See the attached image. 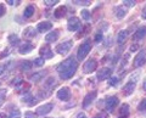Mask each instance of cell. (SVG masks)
<instances>
[{
    "label": "cell",
    "mask_w": 146,
    "mask_h": 118,
    "mask_svg": "<svg viewBox=\"0 0 146 118\" xmlns=\"http://www.w3.org/2000/svg\"><path fill=\"white\" fill-rule=\"evenodd\" d=\"M77 68H78V62H77L74 57L71 56L57 66V72L60 74V78L65 80L72 78L74 76Z\"/></svg>",
    "instance_id": "obj_1"
},
{
    "label": "cell",
    "mask_w": 146,
    "mask_h": 118,
    "mask_svg": "<svg viewBox=\"0 0 146 118\" xmlns=\"http://www.w3.org/2000/svg\"><path fill=\"white\" fill-rule=\"evenodd\" d=\"M90 49H91V40L86 39L85 42L80 44V46L78 48V51H77V58H78V61H83L88 56Z\"/></svg>",
    "instance_id": "obj_2"
},
{
    "label": "cell",
    "mask_w": 146,
    "mask_h": 118,
    "mask_svg": "<svg viewBox=\"0 0 146 118\" xmlns=\"http://www.w3.org/2000/svg\"><path fill=\"white\" fill-rule=\"evenodd\" d=\"M145 62H146V49H143L138 52V55L134 58V67L138 68V67L144 66Z\"/></svg>",
    "instance_id": "obj_3"
},
{
    "label": "cell",
    "mask_w": 146,
    "mask_h": 118,
    "mask_svg": "<svg viewBox=\"0 0 146 118\" xmlns=\"http://www.w3.org/2000/svg\"><path fill=\"white\" fill-rule=\"evenodd\" d=\"M138 78V74H136L134 78H130V80L128 82V83L123 87V94L125 95V96H128V95H131V93L135 90V85H136V79Z\"/></svg>",
    "instance_id": "obj_4"
},
{
    "label": "cell",
    "mask_w": 146,
    "mask_h": 118,
    "mask_svg": "<svg viewBox=\"0 0 146 118\" xmlns=\"http://www.w3.org/2000/svg\"><path fill=\"white\" fill-rule=\"evenodd\" d=\"M72 45H73L72 40H67V42H63V43L58 44L57 46H56V51H57V54H60V55H66V54L71 50Z\"/></svg>",
    "instance_id": "obj_5"
},
{
    "label": "cell",
    "mask_w": 146,
    "mask_h": 118,
    "mask_svg": "<svg viewBox=\"0 0 146 118\" xmlns=\"http://www.w3.org/2000/svg\"><path fill=\"white\" fill-rule=\"evenodd\" d=\"M96 68H98V61L95 60V58H90V60H88L84 63L83 72L86 74H89V73H91V72H94Z\"/></svg>",
    "instance_id": "obj_6"
},
{
    "label": "cell",
    "mask_w": 146,
    "mask_h": 118,
    "mask_svg": "<svg viewBox=\"0 0 146 118\" xmlns=\"http://www.w3.org/2000/svg\"><path fill=\"white\" fill-rule=\"evenodd\" d=\"M79 27H80V20L78 19V17L73 16V17H71V19L68 20V22H67V29L70 32L78 30Z\"/></svg>",
    "instance_id": "obj_7"
},
{
    "label": "cell",
    "mask_w": 146,
    "mask_h": 118,
    "mask_svg": "<svg viewBox=\"0 0 146 118\" xmlns=\"http://www.w3.org/2000/svg\"><path fill=\"white\" fill-rule=\"evenodd\" d=\"M118 103H119V99H118L117 96H110L106 100V110L108 112H113Z\"/></svg>",
    "instance_id": "obj_8"
},
{
    "label": "cell",
    "mask_w": 146,
    "mask_h": 118,
    "mask_svg": "<svg viewBox=\"0 0 146 118\" xmlns=\"http://www.w3.org/2000/svg\"><path fill=\"white\" fill-rule=\"evenodd\" d=\"M52 108H54L52 103H50V102L49 103H44V105L39 106L38 108H36V115L38 116H46L52 111Z\"/></svg>",
    "instance_id": "obj_9"
},
{
    "label": "cell",
    "mask_w": 146,
    "mask_h": 118,
    "mask_svg": "<svg viewBox=\"0 0 146 118\" xmlns=\"http://www.w3.org/2000/svg\"><path fill=\"white\" fill-rule=\"evenodd\" d=\"M111 74H112V71L110 70V68H101V70H99L98 71V73H96V78L99 80H105V79H110L111 78Z\"/></svg>",
    "instance_id": "obj_10"
},
{
    "label": "cell",
    "mask_w": 146,
    "mask_h": 118,
    "mask_svg": "<svg viewBox=\"0 0 146 118\" xmlns=\"http://www.w3.org/2000/svg\"><path fill=\"white\" fill-rule=\"evenodd\" d=\"M57 97L62 101H68L71 99V90L67 87H63L57 91Z\"/></svg>",
    "instance_id": "obj_11"
},
{
    "label": "cell",
    "mask_w": 146,
    "mask_h": 118,
    "mask_svg": "<svg viewBox=\"0 0 146 118\" xmlns=\"http://www.w3.org/2000/svg\"><path fill=\"white\" fill-rule=\"evenodd\" d=\"M96 91H91L89 94L85 95V97L83 100V103H82V106H83V108H86L88 106H90L91 103H93V101L95 100V97H96Z\"/></svg>",
    "instance_id": "obj_12"
},
{
    "label": "cell",
    "mask_w": 146,
    "mask_h": 118,
    "mask_svg": "<svg viewBox=\"0 0 146 118\" xmlns=\"http://www.w3.org/2000/svg\"><path fill=\"white\" fill-rule=\"evenodd\" d=\"M52 28V23L49 21H44V22H39L38 26H36V29L40 33H44V32H48Z\"/></svg>",
    "instance_id": "obj_13"
},
{
    "label": "cell",
    "mask_w": 146,
    "mask_h": 118,
    "mask_svg": "<svg viewBox=\"0 0 146 118\" xmlns=\"http://www.w3.org/2000/svg\"><path fill=\"white\" fill-rule=\"evenodd\" d=\"M40 55L43 56L44 60H45V58L52 57V50L50 49L49 44H45V45H43V46L40 48Z\"/></svg>",
    "instance_id": "obj_14"
},
{
    "label": "cell",
    "mask_w": 146,
    "mask_h": 118,
    "mask_svg": "<svg viewBox=\"0 0 146 118\" xmlns=\"http://www.w3.org/2000/svg\"><path fill=\"white\" fill-rule=\"evenodd\" d=\"M58 37H60V30H54V32H50L49 34H46V37H45V42H46L48 44L49 43H54L56 42V40L58 39Z\"/></svg>",
    "instance_id": "obj_15"
},
{
    "label": "cell",
    "mask_w": 146,
    "mask_h": 118,
    "mask_svg": "<svg viewBox=\"0 0 146 118\" xmlns=\"http://www.w3.org/2000/svg\"><path fill=\"white\" fill-rule=\"evenodd\" d=\"M146 35V27H140V28L136 29V32L133 34V40H141L143 38H145Z\"/></svg>",
    "instance_id": "obj_16"
},
{
    "label": "cell",
    "mask_w": 146,
    "mask_h": 118,
    "mask_svg": "<svg viewBox=\"0 0 146 118\" xmlns=\"http://www.w3.org/2000/svg\"><path fill=\"white\" fill-rule=\"evenodd\" d=\"M66 12H67V7L63 6V5H61V6H58L56 10H55L54 16L56 17V19H62V17L66 16Z\"/></svg>",
    "instance_id": "obj_17"
},
{
    "label": "cell",
    "mask_w": 146,
    "mask_h": 118,
    "mask_svg": "<svg viewBox=\"0 0 146 118\" xmlns=\"http://www.w3.org/2000/svg\"><path fill=\"white\" fill-rule=\"evenodd\" d=\"M33 45H32L31 43H25L23 45H21L20 49H18V52L21 54V55H25V54H28L31 52L32 50H33Z\"/></svg>",
    "instance_id": "obj_18"
},
{
    "label": "cell",
    "mask_w": 146,
    "mask_h": 118,
    "mask_svg": "<svg viewBox=\"0 0 146 118\" xmlns=\"http://www.w3.org/2000/svg\"><path fill=\"white\" fill-rule=\"evenodd\" d=\"M44 76H45V71L35 72V73H34V74H32V76H29V80L32 82V83H36V82L42 80V79L44 78Z\"/></svg>",
    "instance_id": "obj_19"
},
{
    "label": "cell",
    "mask_w": 146,
    "mask_h": 118,
    "mask_svg": "<svg viewBox=\"0 0 146 118\" xmlns=\"http://www.w3.org/2000/svg\"><path fill=\"white\" fill-rule=\"evenodd\" d=\"M129 113H130L129 105H128V103H123V105L121 106V108H119V116H121V118H127L128 116H129Z\"/></svg>",
    "instance_id": "obj_20"
},
{
    "label": "cell",
    "mask_w": 146,
    "mask_h": 118,
    "mask_svg": "<svg viewBox=\"0 0 146 118\" xmlns=\"http://www.w3.org/2000/svg\"><path fill=\"white\" fill-rule=\"evenodd\" d=\"M128 38V30H121L117 35V43L118 44H123Z\"/></svg>",
    "instance_id": "obj_21"
},
{
    "label": "cell",
    "mask_w": 146,
    "mask_h": 118,
    "mask_svg": "<svg viewBox=\"0 0 146 118\" xmlns=\"http://www.w3.org/2000/svg\"><path fill=\"white\" fill-rule=\"evenodd\" d=\"M55 85H56V79H55L54 77H49V78L45 80V83H44V87L48 88V89L54 88Z\"/></svg>",
    "instance_id": "obj_22"
},
{
    "label": "cell",
    "mask_w": 146,
    "mask_h": 118,
    "mask_svg": "<svg viewBox=\"0 0 146 118\" xmlns=\"http://www.w3.org/2000/svg\"><path fill=\"white\" fill-rule=\"evenodd\" d=\"M34 11H35V9H34L33 5L27 6V7H26V10H25V12H23L25 19H29V17H32V16H33V13H34Z\"/></svg>",
    "instance_id": "obj_23"
},
{
    "label": "cell",
    "mask_w": 146,
    "mask_h": 118,
    "mask_svg": "<svg viewBox=\"0 0 146 118\" xmlns=\"http://www.w3.org/2000/svg\"><path fill=\"white\" fill-rule=\"evenodd\" d=\"M23 35L26 38H33L35 35V29L33 28V27H27V28L25 29V32H23Z\"/></svg>",
    "instance_id": "obj_24"
},
{
    "label": "cell",
    "mask_w": 146,
    "mask_h": 118,
    "mask_svg": "<svg viewBox=\"0 0 146 118\" xmlns=\"http://www.w3.org/2000/svg\"><path fill=\"white\" fill-rule=\"evenodd\" d=\"M32 66H33V63H32L31 61H23V62L21 63L20 68H21V71L26 72V71H29L32 68Z\"/></svg>",
    "instance_id": "obj_25"
},
{
    "label": "cell",
    "mask_w": 146,
    "mask_h": 118,
    "mask_svg": "<svg viewBox=\"0 0 146 118\" xmlns=\"http://www.w3.org/2000/svg\"><path fill=\"white\" fill-rule=\"evenodd\" d=\"M116 15H117V17L118 19H123V17L125 16V13H127V11H125V9H123L122 6H118L117 9H116Z\"/></svg>",
    "instance_id": "obj_26"
},
{
    "label": "cell",
    "mask_w": 146,
    "mask_h": 118,
    "mask_svg": "<svg viewBox=\"0 0 146 118\" xmlns=\"http://www.w3.org/2000/svg\"><path fill=\"white\" fill-rule=\"evenodd\" d=\"M9 118H21V112L18 108H15V110H12L10 112V115H9Z\"/></svg>",
    "instance_id": "obj_27"
},
{
    "label": "cell",
    "mask_w": 146,
    "mask_h": 118,
    "mask_svg": "<svg viewBox=\"0 0 146 118\" xmlns=\"http://www.w3.org/2000/svg\"><path fill=\"white\" fill-rule=\"evenodd\" d=\"M9 42H10L12 45H16V44H18V42H20V38H18V35H16V34H11L10 37H9Z\"/></svg>",
    "instance_id": "obj_28"
},
{
    "label": "cell",
    "mask_w": 146,
    "mask_h": 118,
    "mask_svg": "<svg viewBox=\"0 0 146 118\" xmlns=\"http://www.w3.org/2000/svg\"><path fill=\"white\" fill-rule=\"evenodd\" d=\"M44 63H45L44 58H43V57H38V58H35V60H34L33 65L36 66V67H42V66H44Z\"/></svg>",
    "instance_id": "obj_29"
},
{
    "label": "cell",
    "mask_w": 146,
    "mask_h": 118,
    "mask_svg": "<svg viewBox=\"0 0 146 118\" xmlns=\"http://www.w3.org/2000/svg\"><path fill=\"white\" fill-rule=\"evenodd\" d=\"M80 15H82V19H83V20H85V21L90 20V12L88 10H83L80 12Z\"/></svg>",
    "instance_id": "obj_30"
},
{
    "label": "cell",
    "mask_w": 146,
    "mask_h": 118,
    "mask_svg": "<svg viewBox=\"0 0 146 118\" xmlns=\"http://www.w3.org/2000/svg\"><path fill=\"white\" fill-rule=\"evenodd\" d=\"M57 3H58V0H44V4H45L46 6H49V7L55 6Z\"/></svg>",
    "instance_id": "obj_31"
},
{
    "label": "cell",
    "mask_w": 146,
    "mask_h": 118,
    "mask_svg": "<svg viewBox=\"0 0 146 118\" xmlns=\"http://www.w3.org/2000/svg\"><path fill=\"white\" fill-rule=\"evenodd\" d=\"M135 4H136L135 0H124V1H123V5H125V6H128V7L135 6Z\"/></svg>",
    "instance_id": "obj_32"
},
{
    "label": "cell",
    "mask_w": 146,
    "mask_h": 118,
    "mask_svg": "<svg viewBox=\"0 0 146 118\" xmlns=\"http://www.w3.org/2000/svg\"><path fill=\"white\" fill-rule=\"evenodd\" d=\"M138 110L140 112H143V111H146V99H144L143 101H141L139 103V106H138Z\"/></svg>",
    "instance_id": "obj_33"
},
{
    "label": "cell",
    "mask_w": 146,
    "mask_h": 118,
    "mask_svg": "<svg viewBox=\"0 0 146 118\" xmlns=\"http://www.w3.org/2000/svg\"><path fill=\"white\" fill-rule=\"evenodd\" d=\"M5 95H6V89H1L0 90V106L4 103V100H5Z\"/></svg>",
    "instance_id": "obj_34"
},
{
    "label": "cell",
    "mask_w": 146,
    "mask_h": 118,
    "mask_svg": "<svg viewBox=\"0 0 146 118\" xmlns=\"http://www.w3.org/2000/svg\"><path fill=\"white\" fill-rule=\"evenodd\" d=\"M22 83H23V80H22L21 77H16V78L11 82V84L12 85H16V87H17V85H20V84H22Z\"/></svg>",
    "instance_id": "obj_35"
},
{
    "label": "cell",
    "mask_w": 146,
    "mask_h": 118,
    "mask_svg": "<svg viewBox=\"0 0 146 118\" xmlns=\"http://www.w3.org/2000/svg\"><path fill=\"white\" fill-rule=\"evenodd\" d=\"M73 3H74V4H78V5H90L91 1H89V0H84V1H80V0H74Z\"/></svg>",
    "instance_id": "obj_36"
},
{
    "label": "cell",
    "mask_w": 146,
    "mask_h": 118,
    "mask_svg": "<svg viewBox=\"0 0 146 118\" xmlns=\"http://www.w3.org/2000/svg\"><path fill=\"white\" fill-rule=\"evenodd\" d=\"M117 83H118V78H116V77H111L110 80H108V84L110 85H113V87H115Z\"/></svg>",
    "instance_id": "obj_37"
},
{
    "label": "cell",
    "mask_w": 146,
    "mask_h": 118,
    "mask_svg": "<svg viewBox=\"0 0 146 118\" xmlns=\"http://www.w3.org/2000/svg\"><path fill=\"white\" fill-rule=\"evenodd\" d=\"M29 100H33V96H32L31 94H27V95H25V96L22 97V101L23 102H29Z\"/></svg>",
    "instance_id": "obj_38"
},
{
    "label": "cell",
    "mask_w": 146,
    "mask_h": 118,
    "mask_svg": "<svg viewBox=\"0 0 146 118\" xmlns=\"http://www.w3.org/2000/svg\"><path fill=\"white\" fill-rule=\"evenodd\" d=\"M5 12H6V9H5V5L4 4H0V17L5 15Z\"/></svg>",
    "instance_id": "obj_39"
},
{
    "label": "cell",
    "mask_w": 146,
    "mask_h": 118,
    "mask_svg": "<svg viewBox=\"0 0 146 118\" xmlns=\"http://www.w3.org/2000/svg\"><path fill=\"white\" fill-rule=\"evenodd\" d=\"M102 40V34L101 33H98L96 35H95V42L96 43H100Z\"/></svg>",
    "instance_id": "obj_40"
},
{
    "label": "cell",
    "mask_w": 146,
    "mask_h": 118,
    "mask_svg": "<svg viewBox=\"0 0 146 118\" xmlns=\"http://www.w3.org/2000/svg\"><path fill=\"white\" fill-rule=\"evenodd\" d=\"M26 117L27 118H36V116L34 115V113H32V112H27L26 113Z\"/></svg>",
    "instance_id": "obj_41"
},
{
    "label": "cell",
    "mask_w": 146,
    "mask_h": 118,
    "mask_svg": "<svg viewBox=\"0 0 146 118\" xmlns=\"http://www.w3.org/2000/svg\"><path fill=\"white\" fill-rule=\"evenodd\" d=\"M141 17H143L144 20H146V5L144 6V9H143V11H141Z\"/></svg>",
    "instance_id": "obj_42"
},
{
    "label": "cell",
    "mask_w": 146,
    "mask_h": 118,
    "mask_svg": "<svg viewBox=\"0 0 146 118\" xmlns=\"http://www.w3.org/2000/svg\"><path fill=\"white\" fill-rule=\"evenodd\" d=\"M6 3L9 4V5H15V4H16V5H18V4H20L21 1H13V0H7Z\"/></svg>",
    "instance_id": "obj_43"
},
{
    "label": "cell",
    "mask_w": 146,
    "mask_h": 118,
    "mask_svg": "<svg viewBox=\"0 0 146 118\" xmlns=\"http://www.w3.org/2000/svg\"><path fill=\"white\" fill-rule=\"evenodd\" d=\"M5 66H4V65H0V76H1L3 73H4V72H5Z\"/></svg>",
    "instance_id": "obj_44"
},
{
    "label": "cell",
    "mask_w": 146,
    "mask_h": 118,
    "mask_svg": "<svg viewBox=\"0 0 146 118\" xmlns=\"http://www.w3.org/2000/svg\"><path fill=\"white\" fill-rule=\"evenodd\" d=\"M139 46L138 45H133V46H130V51H135V50H138Z\"/></svg>",
    "instance_id": "obj_45"
},
{
    "label": "cell",
    "mask_w": 146,
    "mask_h": 118,
    "mask_svg": "<svg viewBox=\"0 0 146 118\" xmlns=\"http://www.w3.org/2000/svg\"><path fill=\"white\" fill-rule=\"evenodd\" d=\"M77 118H86V116L84 115V113H79V115L77 116Z\"/></svg>",
    "instance_id": "obj_46"
},
{
    "label": "cell",
    "mask_w": 146,
    "mask_h": 118,
    "mask_svg": "<svg viewBox=\"0 0 146 118\" xmlns=\"http://www.w3.org/2000/svg\"><path fill=\"white\" fill-rule=\"evenodd\" d=\"M143 87H144V89L146 90V78H145V80H144V85H143Z\"/></svg>",
    "instance_id": "obj_47"
},
{
    "label": "cell",
    "mask_w": 146,
    "mask_h": 118,
    "mask_svg": "<svg viewBox=\"0 0 146 118\" xmlns=\"http://www.w3.org/2000/svg\"><path fill=\"white\" fill-rule=\"evenodd\" d=\"M0 118H5V115H4V113H0Z\"/></svg>",
    "instance_id": "obj_48"
}]
</instances>
